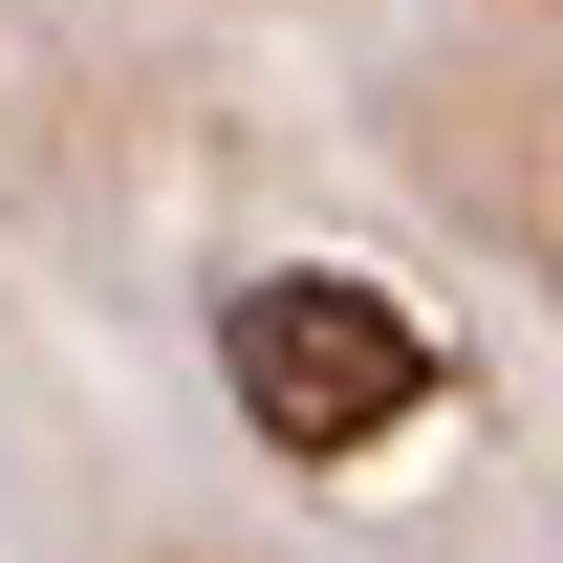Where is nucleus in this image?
<instances>
[{"mask_svg": "<svg viewBox=\"0 0 563 563\" xmlns=\"http://www.w3.org/2000/svg\"><path fill=\"white\" fill-rule=\"evenodd\" d=\"M217 390H239V433H261V455L347 477V455H390V433L455 390V347H433L390 282H347V261H282V282H239V303H217Z\"/></svg>", "mask_w": 563, "mask_h": 563, "instance_id": "f257e3e1", "label": "nucleus"}]
</instances>
